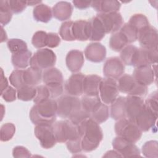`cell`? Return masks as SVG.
<instances>
[{
  "mask_svg": "<svg viewBox=\"0 0 158 158\" xmlns=\"http://www.w3.org/2000/svg\"><path fill=\"white\" fill-rule=\"evenodd\" d=\"M112 147L122 157L141 156L140 150L134 143L118 136L112 141Z\"/></svg>",
  "mask_w": 158,
  "mask_h": 158,
  "instance_id": "12",
  "label": "cell"
},
{
  "mask_svg": "<svg viewBox=\"0 0 158 158\" xmlns=\"http://www.w3.org/2000/svg\"><path fill=\"white\" fill-rule=\"evenodd\" d=\"M34 133L39 140L40 145L44 149H50L54 147L57 141L52 125H36Z\"/></svg>",
  "mask_w": 158,
  "mask_h": 158,
  "instance_id": "9",
  "label": "cell"
},
{
  "mask_svg": "<svg viewBox=\"0 0 158 158\" xmlns=\"http://www.w3.org/2000/svg\"><path fill=\"white\" fill-rule=\"evenodd\" d=\"M119 91L130 96L144 97L148 93V86L136 81L132 75L123 74L118 78Z\"/></svg>",
  "mask_w": 158,
  "mask_h": 158,
  "instance_id": "4",
  "label": "cell"
},
{
  "mask_svg": "<svg viewBox=\"0 0 158 158\" xmlns=\"http://www.w3.org/2000/svg\"><path fill=\"white\" fill-rule=\"evenodd\" d=\"M7 46L12 54L28 50L27 43L22 40L18 38L10 39L7 43Z\"/></svg>",
  "mask_w": 158,
  "mask_h": 158,
  "instance_id": "36",
  "label": "cell"
},
{
  "mask_svg": "<svg viewBox=\"0 0 158 158\" xmlns=\"http://www.w3.org/2000/svg\"><path fill=\"white\" fill-rule=\"evenodd\" d=\"M119 93L117 81L113 78H102L99 86V96L101 101L109 104L112 103L118 97Z\"/></svg>",
  "mask_w": 158,
  "mask_h": 158,
  "instance_id": "8",
  "label": "cell"
},
{
  "mask_svg": "<svg viewBox=\"0 0 158 158\" xmlns=\"http://www.w3.org/2000/svg\"><path fill=\"white\" fill-rule=\"evenodd\" d=\"M42 77V71L40 69L30 67L24 70L23 80L26 85L35 86L41 82Z\"/></svg>",
  "mask_w": 158,
  "mask_h": 158,
  "instance_id": "28",
  "label": "cell"
},
{
  "mask_svg": "<svg viewBox=\"0 0 158 158\" xmlns=\"http://www.w3.org/2000/svg\"><path fill=\"white\" fill-rule=\"evenodd\" d=\"M96 16L101 20L106 33H114L120 30L123 25V19L119 12L99 13Z\"/></svg>",
  "mask_w": 158,
  "mask_h": 158,
  "instance_id": "11",
  "label": "cell"
},
{
  "mask_svg": "<svg viewBox=\"0 0 158 158\" xmlns=\"http://www.w3.org/2000/svg\"><path fill=\"white\" fill-rule=\"evenodd\" d=\"M31 57V52L27 50L17 54H12L11 57V62L15 68L23 69L30 65V61Z\"/></svg>",
  "mask_w": 158,
  "mask_h": 158,
  "instance_id": "29",
  "label": "cell"
},
{
  "mask_svg": "<svg viewBox=\"0 0 158 158\" xmlns=\"http://www.w3.org/2000/svg\"><path fill=\"white\" fill-rule=\"evenodd\" d=\"M15 132V127L12 123H6L2 125L0 131L1 141H8L12 138Z\"/></svg>",
  "mask_w": 158,
  "mask_h": 158,
  "instance_id": "43",
  "label": "cell"
},
{
  "mask_svg": "<svg viewBox=\"0 0 158 158\" xmlns=\"http://www.w3.org/2000/svg\"><path fill=\"white\" fill-rule=\"evenodd\" d=\"M24 70L17 69L14 70L9 76V81L10 84L16 89L26 85L23 80Z\"/></svg>",
  "mask_w": 158,
  "mask_h": 158,
  "instance_id": "42",
  "label": "cell"
},
{
  "mask_svg": "<svg viewBox=\"0 0 158 158\" xmlns=\"http://www.w3.org/2000/svg\"><path fill=\"white\" fill-rule=\"evenodd\" d=\"M9 7L13 14H19L25 10L27 6L26 1L9 0L8 1Z\"/></svg>",
  "mask_w": 158,
  "mask_h": 158,
  "instance_id": "48",
  "label": "cell"
},
{
  "mask_svg": "<svg viewBox=\"0 0 158 158\" xmlns=\"http://www.w3.org/2000/svg\"><path fill=\"white\" fill-rule=\"evenodd\" d=\"M42 79L45 85L64 83L62 73L55 67L45 69L43 72Z\"/></svg>",
  "mask_w": 158,
  "mask_h": 158,
  "instance_id": "30",
  "label": "cell"
},
{
  "mask_svg": "<svg viewBox=\"0 0 158 158\" xmlns=\"http://www.w3.org/2000/svg\"><path fill=\"white\" fill-rule=\"evenodd\" d=\"M33 15L36 21L43 23L49 22L53 16L51 7L44 4H40L36 6L33 9Z\"/></svg>",
  "mask_w": 158,
  "mask_h": 158,
  "instance_id": "26",
  "label": "cell"
},
{
  "mask_svg": "<svg viewBox=\"0 0 158 158\" xmlns=\"http://www.w3.org/2000/svg\"><path fill=\"white\" fill-rule=\"evenodd\" d=\"M102 102L99 95L88 96L85 94L81 99L82 109L89 114L94 111Z\"/></svg>",
  "mask_w": 158,
  "mask_h": 158,
  "instance_id": "32",
  "label": "cell"
},
{
  "mask_svg": "<svg viewBox=\"0 0 158 158\" xmlns=\"http://www.w3.org/2000/svg\"><path fill=\"white\" fill-rule=\"evenodd\" d=\"M41 2V1H27V6H34V5H38Z\"/></svg>",
  "mask_w": 158,
  "mask_h": 158,
  "instance_id": "57",
  "label": "cell"
},
{
  "mask_svg": "<svg viewBox=\"0 0 158 158\" xmlns=\"http://www.w3.org/2000/svg\"><path fill=\"white\" fill-rule=\"evenodd\" d=\"M157 119V117L155 116L145 106L143 110L135 118V123L142 131H148L153 128Z\"/></svg>",
  "mask_w": 158,
  "mask_h": 158,
  "instance_id": "18",
  "label": "cell"
},
{
  "mask_svg": "<svg viewBox=\"0 0 158 158\" xmlns=\"http://www.w3.org/2000/svg\"><path fill=\"white\" fill-rule=\"evenodd\" d=\"M90 117V114L82 108L74 113L68 119L75 125L78 126L86 119Z\"/></svg>",
  "mask_w": 158,
  "mask_h": 158,
  "instance_id": "47",
  "label": "cell"
},
{
  "mask_svg": "<svg viewBox=\"0 0 158 158\" xmlns=\"http://www.w3.org/2000/svg\"><path fill=\"white\" fill-rule=\"evenodd\" d=\"M12 14L8 1H0V22L2 26L7 25L10 21Z\"/></svg>",
  "mask_w": 158,
  "mask_h": 158,
  "instance_id": "38",
  "label": "cell"
},
{
  "mask_svg": "<svg viewBox=\"0 0 158 158\" xmlns=\"http://www.w3.org/2000/svg\"><path fill=\"white\" fill-rule=\"evenodd\" d=\"M142 153L146 157L156 158L158 157V143L157 141H149L142 147Z\"/></svg>",
  "mask_w": 158,
  "mask_h": 158,
  "instance_id": "40",
  "label": "cell"
},
{
  "mask_svg": "<svg viewBox=\"0 0 158 158\" xmlns=\"http://www.w3.org/2000/svg\"><path fill=\"white\" fill-rule=\"evenodd\" d=\"M56 62V56L53 51L48 48L38 49L31 57L30 67L42 69L52 67Z\"/></svg>",
  "mask_w": 158,
  "mask_h": 158,
  "instance_id": "7",
  "label": "cell"
},
{
  "mask_svg": "<svg viewBox=\"0 0 158 158\" xmlns=\"http://www.w3.org/2000/svg\"><path fill=\"white\" fill-rule=\"evenodd\" d=\"M90 38L89 40L97 41H101L105 36L106 31L101 20L96 15L89 20Z\"/></svg>",
  "mask_w": 158,
  "mask_h": 158,
  "instance_id": "25",
  "label": "cell"
},
{
  "mask_svg": "<svg viewBox=\"0 0 158 158\" xmlns=\"http://www.w3.org/2000/svg\"><path fill=\"white\" fill-rule=\"evenodd\" d=\"M57 103L49 98L35 104L30 110V118L35 125H53L57 115Z\"/></svg>",
  "mask_w": 158,
  "mask_h": 158,
  "instance_id": "2",
  "label": "cell"
},
{
  "mask_svg": "<svg viewBox=\"0 0 158 158\" xmlns=\"http://www.w3.org/2000/svg\"><path fill=\"white\" fill-rule=\"evenodd\" d=\"M138 40L143 48H157L158 33L157 29L149 25L138 33Z\"/></svg>",
  "mask_w": 158,
  "mask_h": 158,
  "instance_id": "15",
  "label": "cell"
},
{
  "mask_svg": "<svg viewBox=\"0 0 158 158\" xmlns=\"http://www.w3.org/2000/svg\"><path fill=\"white\" fill-rule=\"evenodd\" d=\"M66 146L68 150L73 154L80 152L81 151H82L81 137L80 136L77 138L67 141Z\"/></svg>",
  "mask_w": 158,
  "mask_h": 158,
  "instance_id": "49",
  "label": "cell"
},
{
  "mask_svg": "<svg viewBox=\"0 0 158 158\" xmlns=\"http://www.w3.org/2000/svg\"><path fill=\"white\" fill-rule=\"evenodd\" d=\"M1 92L3 91L5 89H6L8 86V81L6 78V77L4 75V72L2 69H1Z\"/></svg>",
  "mask_w": 158,
  "mask_h": 158,
  "instance_id": "55",
  "label": "cell"
},
{
  "mask_svg": "<svg viewBox=\"0 0 158 158\" xmlns=\"http://www.w3.org/2000/svg\"><path fill=\"white\" fill-rule=\"evenodd\" d=\"M85 75L81 73L72 74L65 83L66 92L71 96H80L83 94V81Z\"/></svg>",
  "mask_w": 158,
  "mask_h": 158,
  "instance_id": "16",
  "label": "cell"
},
{
  "mask_svg": "<svg viewBox=\"0 0 158 158\" xmlns=\"http://www.w3.org/2000/svg\"><path fill=\"white\" fill-rule=\"evenodd\" d=\"M73 24V22L71 20L66 21L62 23L59 29V35L62 40L67 41L75 40L72 33Z\"/></svg>",
  "mask_w": 158,
  "mask_h": 158,
  "instance_id": "39",
  "label": "cell"
},
{
  "mask_svg": "<svg viewBox=\"0 0 158 158\" xmlns=\"http://www.w3.org/2000/svg\"><path fill=\"white\" fill-rule=\"evenodd\" d=\"M103 157H122L115 150H112V151H109L108 152H107L106 153V154L103 156Z\"/></svg>",
  "mask_w": 158,
  "mask_h": 158,
  "instance_id": "56",
  "label": "cell"
},
{
  "mask_svg": "<svg viewBox=\"0 0 158 158\" xmlns=\"http://www.w3.org/2000/svg\"><path fill=\"white\" fill-rule=\"evenodd\" d=\"M91 6L99 13L117 12L120 8L119 1L114 0L91 1Z\"/></svg>",
  "mask_w": 158,
  "mask_h": 158,
  "instance_id": "23",
  "label": "cell"
},
{
  "mask_svg": "<svg viewBox=\"0 0 158 158\" xmlns=\"http://www.w3.org/2000/svg\"><path fill=\"white\" fill-rule=\"evenodd\" d=\"M120 31L125 36L128 43H133L138 40V32L128 23L123 25Z\"/></svg>",
  "mask_w": 158,
  "mask_h": 158,
  "instance_id": "45",
  "label": "cell"
},
{
  "mask_svg": "<svg viewBox=\"0 0 158 158\" xmlns=\"http://www.w3.org/2000/svg\"><path fill=\"white\" fill-rule=\"evenodd\" d=\"M65 62L69 70L73 73H77L81 69L84 64L83 53L77 49L70 51L65 58Z\"/></svg>",
  "mask_w": 158,
  "mask_h": 158,
  "instance_id": "20",
  "label": "cell"
},
{
  "mask_svg": "<svg viewBox=\"0 0 158 158\" xmlns=\"http://www.w3.org/2000/svg\"><path fill=\"white\" fill-rule=\"evenodd\" d=\"M85 56L89 61L101 62L106 58V49L99 43H91L85 48Z\"/></svg>",
  "mask_w": 158,
  "mask_h": 158,
  "instance_id": "17",
  "label": "cell"
},
{
  "mask_svg": "<svg viewBox=\"0 0 158 158\" xmlns=\"http://www.w3.org/2000/svg\"><path fill=\"white\" fill-rule=\"evenodd\" d=\"M115 132L118 136L122 137L133 143H136L142 136V131L133 121L127 118L118 120L115 124Z\"/></svg>",
  "mask_w": 158,
  "mask_h": 158,
  "instance_id": "3",
  "label": "cell"
},
{
  "mask_svg": "<svg viewBox=\"0 0 158 158\" xmlns=\"http://www.w3.org/2000/svg\"><path fill=\"white\" fill-rule=\"evenodd\" d=\"M125 66L118 57L108 58L103 67V73L106 78L118 79L124 73Z\"/></svg>",
  "mask_w": 158,
  "mask_h": 158,
  "instance_id": "13",
  "label": "cell"
},
{
  "mask_svg": "<svg viewBox=\"0 0 158 158\" xmlns=\"http://www.w3.org/2000/svg\"><path fill=\"white\" fill-rule=\"evenodd\" d=\"M158 93L154 91L144 101L146 107L156 117H158Z\"/></svg>",
  "mask_w": 158,
  "mask_h": 158,
  "instance_id": "44",
  "label": "cell"
},
{
  "mask_svg": "<svg viewBox=\"0 0 158 158\" xmlns=\"http://www.w3.org/2000/svg\"><path fill=\"white\" fill-rule=\"evenodd\" d=\"M128 23L131 25L138 33L150 25L148 18L143 14H135L133 15Z\"/></svg>",
  "mask_w": 158,
  "mask_h": 158,
  "instance_id": "33",
  "label": "cell"
},
{
  "mask_svg": "<svg viewBox=\"0 0 158 158\" xmlns=\"http://www.w3.org/2000/svg\"><path fill=\"white\" fill-rule=\"evenodd\" d=\"M1 95L6 102H12L16 99L17 91L11 86H9L3 91L1 92Z\"/></svg>",
  "mask_w": 158,
  "mask_h": 158,
  "instance_id": "51",
  "label": "cell"
},
{
  "mask_svg": "<svg viewBox=\"0 0 158 158\" xmlns=\"http://www.w3.org/2000/svg\"><path fill=\"white\" fill-rule=\"evenodd\" d=\"M157 48H138L134 54L132 65L135 68L151 66L156 64L157 60Z\"/></svg>",
  "mask_w": 158,
  "mask_h": 158,
  "instance_id": "10",
  "label": "cell"
},
{
  "mask_svg": "<svg viewBox=\"0 0 158 158\" xmlns=\"http://www.w3.org/2000/svg\"><path fill=\"white\" fill-rule=\"evenodd\" d=\"M75 7L79 9H85L88 8L91 6V1H79V0H74L72 1Z\"/></svg>",
  "mask_w": 158,
  "mask_h": 158,
  "instance_id": "54",
  "label": "cell"
},
{
  "mask_svg": "<svg viewBox=\"0 0 158 158\" xmlns=\"http://www.w3.org/2000/svg\"><path fill=\"white\" fill-rule=\"evenodd\" d=\"M145 107L143 98L136 96L125 97L126 118L135 122V118Z\"/></svg>",
  "mask_w": 158,
  "mask_h": 158,
  "instance_id": "14",
  "label": "cell"
},
{
  "mask_svg": "<svg viewBox=\"0 0 158 158\" xmlns=\"http://www.w3.org/2000/svg\"><path fill=\"white\" fill-rule=\"evenodd\" d=\"M36 94L35 98L33 99L35 104L38 103L49 98H51L49 89L46 85H40L36 87Z\"/></svg>",
  "mask_w": 158,
  "mask_h": 158,
  "instance_id": "46",
  "label": "cell"
},
{
  "mask_svg": "<svg viewBox=\"0 0 158 158\" xmlns=\"http://www.w3.org/2000/svg\"><path fill=\"white\" fill-rule=\"evenodd\" d=\"M138 49L137 47L133 45L126 46L121 51L120 54V59L125 65H131L134 54Z\"/></svg>",
  "mask_w": 158,
  "mask_h": 158,
  "instance_id": "37",
  "label": "cell"
},
{
  "mask_svg": "<svg viewBox=\"0 0 158 158\" xmlns=\"http://www.w3.org/2000/svg\"><path fill=\"white\" fill-rule=\"evenodd\" d=\"M109 108L103 102L90 114V117L99 124L106 122L109 118Z\"/></svg>",
  "mask_w": 158,
  "mask_h": 158,
  "instance_id": "34",
  "label": "cell"
},
{
  "mask_svg": "<svg viewBox=\"0 0 158 158\" xmlns=\"http://www.w3.org/2000/svg\"><path fill=\"white\" fill-rule=\"evenodd\" d=\"M53 16L60 21H64L70 18L73 6L70 2L67 1H59L52 7Z\"/></svg>",
  "mask_w": 158,
  "mask_h": 158,
  "instance_id": "24",
  "label": "cell"
},
{
  "mask_svg": "<svg viewBox=\"0 0 158 158\" xmlns=\"http://www.w3.org/2000/svg\"><path fill=\"white\" fill-rule=\"evenodd\" d=\"M36 94L35 86L25 85L17 90V96L19 99L23 101H28L33 99Z\"/></svg>",
  "mask_w": 158,
  "mask_h": 158,
  "instance_id": "35",
  "label": "cell"
},
{
  "mask_svg": "<svg viewBox=\"0 0 158 158\" xmlns=\"http://www.w3.org/2000/svg\"><path fill=\"white\" fill-rule=\"evenodd\" d=\"M77 127L81 138L82 151L91 152L95 150L103 138L102 130L99 123L89 117Z\"/></svg>",
  "mask_w": 158,
  "mask_h": 158,
  "instance_id": "1",
  "label": "cell"
},
{
  "mask_svg": "<svg viewBox=\"0 0 158 158\" xmlns=\"http://www.w3.org/2000/svg\"><path fill=\"white\" fill-rule=\"evenodd\" d=\"M72 33L75 40L87 41L90 38V25L89 20H78L73 22Z\"/></svg>",
  "mask_w": 158,
  "mask_h": 158,
  "instance_id": "21",
  "label": "cell"
},
{
  "mask_svg": "<svg viewBox=\"0 0 158 158\" xmlns=\"http://www.w3.org/2000/svg\"><path fill=\"white\" fill-rule=\"evenodd\" d=\"M60 38L55 33H48V44L47 46L50 48H54L57 47L60 43Z\"/></svg>",
  "mask_w": 158,
  "mask_h": 158,
  "instance_id": "53",
  "label": "cell"
},
{
  "mask_svg": "<svg viewBox=\"0 0 158 158\" xmlns=\"http://www.w3.org/2000/svg\"><path fill=\"white\" fill-rule=\"evenodd\" d=\"M12 155L14 157H30L31 156L30 152L22 146H15L12 150Z\"/></svg>",
  "mask_w": 158,
  "mask_h": 158,
  "instance_id": "52",
  "label": "cell"
},
{
  "mask_svg": "<svg viewBox=\"0 0 158 158\" xmlns=\"http://www.w3.org/2000/svg\"><path fill=\"white\" fill-rule=\"evenodd\" d=\"M132 76L139 83L148 86L154 82L156 73L151 66H143L135 68Z\"/></svg>",
  "mask_w": 158,
  "mask_h": 158,
  "instance_id": "19",
  "label": "cell"
},
{
  "mask_svg": "<svg viewBox=\"0 0 158 158\" xmlns=\"http://www.w3.org/2000/svg\"><path fill=\"white\" fill-rule=\"evenodd\" d=\"M102 78L97 75H85L83 81V94L88 96L99 95Z\"/></svg>",
  "mask_w": 158,
  "mask_h": 158,
  "instance_id": "22",
  "label": "cell"
},
{
  "mask_svg": "<svg viewBox=\"0 0 158 158\" xmlns=\"http://www.w3.org/2000/svg\"><path fill=\"white\" fill-rule=\"evenodd\" d=\"M110 117L118 120L126 117L125 112V97H117L115 101L110 104Z\"/></svg>",
  "mask_w": 158,
  "mask_h": 158,
  "instance_id": "27",
  "label": "cell"
},
{
  "mask_svg": "<svg viewBox=\"0 0 158 158\" xmlns=\"http://www.w3.org/2000/svg\"><path fill=\"white\" fill-rule=\"evenodd\" d=\"M33 46L38 49H42L47 46L48 44V33L44 31H36L31 39Z\"/></svg>",
  "mask_w": 158,
  "mask_h": 158,
  "instance_id": "41",
  "label": "cell"
},
{
  "mask_svg": "<svg viewBox=\"0 0 158 158\" xmlns=\"http://www.w3.org/2000/svg\"><path fill=\"white\" fill-rule=\"evenodd\" d=\"M57 103V115L61 118H69L74 113L80 110L81 99L77 96L64 95L56 101Z\"/></svg>",
  "mask_w": 158,
  "mask_h": 158,
  "instance_id": "6",
  "label": "cell"
},
{
  "mask_svg": "<svg viewBox=\"0 0 158 158\" xmlns=\"http://www.w3.org/2000/svg\"><path fill=\"white\" fill-rule=\"evenodd\" d=\"M128 44L127 38L120 30L114 33L110 38V48L115 52L121 51Z\"/></svg>",
  "mask_w": 158,
  "mask_h": 158,
  "instance_id": "31",
  "label": "cell"
},
{
  "mask_svg": "<svg viewBox=\"0 0 158 158\" xmlns=\"http://www.w3.org/2000/svg\"><path fill=\"white\" fill-rule=\"evenodd\" d=\"M52 128L57 141L60 143H66L69 140L80 136L77 127L73 125L69 119L54 122Z\"/></svg>",
  "mask_w": 158,
  "mask_h": 158,
  "instance_id": "5",
  "label": "cell"
},
{
  "mask_svg": "<svg viewBox=\"0 0 158 158\" xmlns=\"http://www.w3.org/2000/svg\"><path fill=\"white\" fill-rule=\"evenodd\" d=\"M49 89L51 98L54 99L60 96L64 91V87L62 83H55L45 85Z\"/></svg>",
  "mask_w": 158,
  "mask_h": 158,
  "instance_id": "50",
  "label": "cell"
}]
</instances>
